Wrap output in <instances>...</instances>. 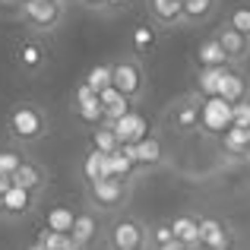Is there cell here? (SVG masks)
<instances>
[{"instance_id":"obj_15","label":"cell","mask_w":250,"mask_h":250,"mask_svg":"<svg viewBox=\"0 0 250 250\" xmlns=\"http://www.w3.org/2000/svg\"><path fill=\"white\" fill-rule=\"evenodd\" d=\"M133 155H136V168L140 171L159 168L165 162V143H162L159 133H146L140 143H133Z\"/></svg>"},{"instance_id":"obj_31","label":"cell","mask_w":250,"mask_h":250,"mask_svg":"<svg viewBox=\"0 0 250 250\" xmlns=\"http://www.w3.org/2000/svg\"><path fill=\"white\" fill-rule=\"evenodd\" d=\"M231 124H234V127L250 130V98H244V102H238V104H231Z\"/></svg>"},{"instance_id":"obj_36","label":"cell","mask_w":250,"mask_h":250,"mask_svg":"<svg viewBox=\"0 0 250 250\" xmlns=\"http://www.w3.org/2000/svg\"><path fill=\"white\" fill-rule=\"evenodd\" d=\"M29 250H48V247H44V244H42V241H35V244H32Z\"/></svg>"},{"instance_id":"obj_28","label":"cell","mask_w":250,"mask_h":250,"mask_svg":"<svg viewBox=\"0 0 250 250\" xmlns=\"http://www.w3.org/2000/svg\"><path fill=\"white\" fill-rule=\"evenodd\" d=\"M22 159H25L22 146L0 149V177H13V174H16V168L22 165Z\"/></svg>"},{"instance_id":"obj_24","label":"cell","mask_w":250,"mask_h":250,"mask_svg":"<svg viewBox=\"0 0 250 250\" xmlns=\"http://www.w3.org/2000/svg\"><path fill=\"white\" fill-rule=\"evenodd\" d=\"M196 63H200V67H228L225 51H222V44H219L215 35H209V38L200 42V48H196Z\"/></svg>"},{"instance_id":"obj_9","label":"cell","mask_w":250,"mask_h":250,"mask_svg":"<svg viewBox=\"0 0 250 250\" xmlns=\"http://www.w3.org/2000/svg\"><path fill=\"white\" fill-rule=\"evenodd\" d=\"M200 247L209 250H234V234L215 215H200Z\"/></svg>"},{"instance_id":"obj_30","label":"cell","mask_w":250,"mask_h":250,"mask_svg":"<svg viewBox=\"0 0 250 250\" xmlns=\"http://www.w3.org/2000/svg\"><path fill=\"white\" fill-rule=\"evenodd\" d=\"M70 225H73V212L70 209H54L48 215V228H54V231H70Z\"/></svg>"},{"instance_id":"obj_3","label":"cell","mask_w":250,"mask_h":250,"mask_svg":"<svg viewBox=\"0 0 250 250\" xmlns=\"http://www.w3.org/2000/svg\"><path fill=\"white\" fill-rule=\"evenodd\" d=\"M203 102H206V98H203L196 89L187 92V95H181V98H174V102L168 104V111H165V127L171 133H177V136L196 133L200 124H203Z\"/></svg>"},{"instance_id":"obj_5","label":"cell","mask_w":250,"mask_h":250,"mask_svg":"<svg viewBox=\"0 0 250 250\" xmlns=\"http://www.w3.org/2000/svg\"><path fill=\"white\" fill-rule=\"evenodd\" d=\"M111 67H114V76H111V85H114V89H121L133 104L146 98V89H149L146 70H143V63L136 61L133 54H121L117 61H111Z\"/></svg>"},{"instance_id":"obj_25","label":"cell","mask_w":250,"mask_h":250,"mask_svg":"<svg viewBox=\"0 0 250 250\" xmlns=\"http://www.w3.org/2000/svg\"><path fill=\"white\" fill-rule=\"evenodd\" d=\"M222 70H225V67H200V73H196V92H200L203 98L219 95V80H222Z\"/></svg>"},{"instance_id":"obj_18","label":"cell","mask_w":250,"mask_h":250,"mask_svg":"<svg viewBox=\"0 0 250 250\" xmlns=\"http://www.w3.org/2000/svg\"><path fill=\"white\" fill-rule=\"evenodd\" d=\"M114 130H117V136H121V143H140L143 136L149 133V124H146L143 114H136V111L130 108L124 117L114 121Z\"/></svg>"},{"instance_id":"obj_32","label":"cell","mask_w":250,"mask_h":250,"mask_svg":"<svg viewBox=\"0 0 250 250\" xmlns=\"http://www.w3.org/2000/svg\"><path fill=\"white\" fill-rule=\"evenodd\" d=\"M76 3H80L83 10H92V13H104V10H111V0H76Z\"/></svg>"},{"instance_id":"obj_33","label":"cell","mask_w":250,"mask_h":250,"mask_svg":"<svg viewBox=\"0 0 250 250\" xmlns=\"http://www.w3.org/2000/svg\"><path fill=\"white\" fill-rule=\"evenodd\" d=\"M155 250H193V247H187V244H181V241H168V244H162V247H155Z\"/></svg>"},{"instance_id":"obj_14","label":"cell","mask_w":250,"mask_h":250,"mask_svg":"<svg viewBox=\"0 0 250 250\" xmlns=\"http://www.w3.org/2000/svg\"><path fill=\"white\" fill-rule=\"evenodd\" d=\"M13 184H16V187H22V190H32V193H42V190L48 187V168H44L38 159L25 155L22 165H19L16 174H13Z\"/></svg>"},{"instance_id":"obj_10","label":"cell","mask_w":250,"mask_h":250,"mask_svg":"<svg viewBox=\"0 0 250 250\" xmlns=\"http://www.w3.org/2000/svg\"><path fill=\"white\" fill-rule=\"evenodd\" d=\"M102 234V225H98V209H83V212L73 215V225H70V238H73L76 250H92V244Z\"/></svg>"},{"instance_id":"obj_21","label":"cell","mask_w":250,"mask_h":250,"mask_svg":"<svg viewBox=\"0 0 250 250\" xmlns=\"http://www.w3.org/2000/svg\"><path fill=\"white\" fill-rule=\"evenodd\" d=\"M89 143H92V149H98V152H104V155L117 152V149L124 146V143H121V136H117V130H114V124H111V121H102V124H95V127H92V136H89Z\"/></svg>"},{"instance_id":"obj_7","label":"cell","mask_w":250,"mask_h":250,"mask_svg":"<svg viewBox=\"0 0 250 250\" xmlns=\"http://www.w3.org/2000/svg\"><path fill=\"white\" fill-rule=\"evenodd\" d=\"M215 38H219L222 51H225V61L228 67H244V63L250 61V35H244V32L231 29V25H222L219 32H215Z\"/></svg>"},{"instance_id":"obj_22","label":"cell","mask_w":250,"mask_h":250,"mask_svg":"<svg viewBox=\"0 0 250 250\" xmlns=\"http://www.w3.org/2000/svg\"><path fill=\"white\" fill-rule=\"evenodd\" d=\"M171 228H174V238L181 241V244L200 247V219H196V215H190V212L174 215V219H171Z\"/></svg>"},{"instance_id":"obj_27","label":"cell","mask_w":250,"mask_h":250,"mask_svg":"<svg viewBox=\"0 0 250 250\" xmlns=\"http://www.w3.org/2000/svg\"><path fill=\"white\" fill-rule=\"evenodd\" d=\"M111 76H114V67H111V63H95V67L85 73L83 83L89 85V89L102 92V89H108V85H111Z\"/></svg>"},{"instance_id":"obj_23","label":"cell","mask_w":250,"mask_h":250,"mask_svg":"<svg viewBox=\"0 0 250 250\" xmlns=\"http://www.w3.org/2000/svg\"><path fill=\"white\" fill-rule=\"evenodd\" d=\"M80 171H83V181H85V184H95V181H102V177H111V171H108V155L89 146V152L83 155V168H80Z\"/></svg>"},{"instance_id":"obj_17","label":"cell","mask_w":250,"mask_h":250,"mask_svg":"<svg viewBox=\"0 0 250 250\" xmlns=\"http://www.w3.org/2000/svg\"><path fill=\"white\" fill-rule=\"evenodd\" d=\"M219 146L225 155H231V159H250V130L244 127H228L219 133Z\"/></svg>"},{"instance_id":"obj_34","label":"cell","mask_w":250,"mask_h":250,"mask_svg":"<svg viewBox=\"0 0 250 250\" xmlns=\"http://www.w3.org/2000/svg\"><path fill=\"white\" fill-rule=\"evenodd\" d=\"M38 61V51L35 48H25V63H35Z\"/></svg>"},{"instance_id":"obj_26","label":"cell","mask_w":250,"mask_h":250,"mask_svg":"<svg viewBox=\"0 0 250 250\" xmlns=\"http://www.w3.org/2000/svg\"><path fill=\"white\" fill-rule=\"evenodd\" d=\"M168 241H174V228H171V219H162V222H152V225H146V244H149V250L168 244Z\"/></svg>"},{"instance_id":"obj_11","label":"cell","mask_w":250,"mask_h":250,"mask_svg":"<svg viewBox=\"0 0 250 250\" xmlns=\"http://www.w3.org/2000/svg\"><path fill=\"white\" fill-rule=\"evenodd\" d=\"M228 127H231V104H228L225 98H219V95L206 98V102H203V124H200V130L203 133L219 136L222 130H228Z\"/></svg>"},{"instance_id":"obj_20","label":"cell","mask_w":250,"mask_h":250,"mask_svg":"<svg viewBox=\"0 0 250 250\" xmlns=\"http://www.w3.org/2000/svg\"><path fill=\"white\" fill-rule=\"evenodd\" d=\"M98 98H102V108H104V121L114 124L117 117H124L130 108H133V102H130L127 95H124L121 89H114V85H108V89L98 92Z\"/></svg>"},{"instance_id":"obj_37","label":"cell","mask_w":250,"mask_h":250,"mask_svg":"<svg viewBox=\"0 0 250 250\" xmlns=\"http://www.w3.org/2000/svg\"><path fill=\"white\" fill-rule=\"evenodd\" d=\"M0 215H3V193H0Z\"/></svg>"},{"instance_id":"obj_16","label":"cell","mask_w":250,"mask_h":250,"mask_svg":"<svg viewBox=\"0 0 250 250\" xmlns=\"http://www.w3.org/2000/svg\"><path fill=\"white\" fill-rule=\"evenodd\" d=\"M35 203H38V193L22 190V187H16V184H13V187L3 193V215H10V219L32 215V212H35Z\"/></svg>"},{"instance_id":"obj_19","label":"cell","mask_w":250,"mask_h":250,"mask_svg":"<svg viewBox=\"0 0 250 250\" xmlns=\"http://www.w3.org/2000/svg\"><path fill=\"white\" fill-rule=\"evenodd\" d=\"M219 13V0H184V29L206 25Z\"/></svg>"},{"instance_id":"obj_13","label":"cell","mask_w":250,"mask_h":250,"mask_svg":"<svg viewBox=\"0 0 250 250\" xmlns=\"http://www.w3.org/2000/svg\"><path fill=\"white\" fill-rule=\"evenodd\" d=\"M219 98H225L228 104H238L250 98V80L244 73V67H225L219 80Z\"/></svg>"},{"instance_id":"obj_29","label":"cell","mask_w":250,"mask_h":250,"mask_svg":"<svg viewBox=\"0 0 250 250\" xmlns=\"http://www.w3.org/2000/svg\"><path fill=\"white\" fill-rule=\"evenodd\" d=\"M231 29L244 32V35H250V3H234L231 10H228V19H225Z\"/></svg>"},{"instance_id":"obj_1","label":"cell","mask_w":250,"mask_h":250,"mask_svg":"<svg viewBox=\"0 0 250 250\" xmlns=\"http://www.w3.org/2000/svg\"><path fill=\"white\" fill-rule=\"evenodd\" d=\"M48 130H51L48 111L38 102H19V104H13L10 114H6V133L22 149L38 146V143L48 136Z\"/></svg>"},{"instance_id":"obj_4","label":"cell","mask_w":250,"mask_h":250,"mask_svg":"<svg viewBox=\"0 0 250 250\" xmlns=\"http://www.w3.org/2000/svg\"><path fill=\"white\" fill-rule=\"evenodd\" d=\"M85 196H89V206L98 209V212H121L130 203V181L102 177L95 184H85Z\"/></svg>"},{"instance_id":"obj_12","label":"cell","mask_w":250,"mask_h":250,"mask_svg":"<svg viewBox=\"0 0 250 250\" xmlns=\"http://www.w3.org/2000/svg\"><path fill=\"white\" fill-rule=\"evenodd\" d=\"M146 10L159 29H184V0H146Z\"/></svg>"},{"instance_id":"obj_35","label":"cell","mask_w":250,"mask_h":250,"mask_svg":"<svg viewBox=\"0 0 250 250\" xmlns=\"http://www.w3.org/2000/svg\"><path fill=\"white\" fill-rule=\"evenodd\" d=\"M130 0H111V10H121V6H127Z\"/></svg>"},{"instance_id":"obj_38","label":"cell","mask_w":250,"mask_h":250,"mask_svg":"<svg viewBox=\"0 0 250 250\" xmlns=\"http://www.w3.org/2000/svg\"><path fill=\"white\" fill-rule=\"evenodd\" d=\"M193 250H209V247H193Z\"/></svg>"},{"instance_id":"obj_2","label":"cell","mask_w":250,"mask_h":250,"mask_svg":"<svg viewBox=\"0 0 250 250\" xmlns=\"http://www.w3.org/2000/svg\"><path fill=\"white\" fill-rule=\"evenodd\" d=\"M102 241L108 250H149L146 244V222L130 212L114 215L108 228L102 231Z\"/></svg>"},{"instance_id":"obj_8","label":"cell","mask_w":250,"mask_h":250,"mask_svg":"<svg viewBox=\"0 0 250 250\" xmlns=\"http://www.w3.org/2000/svg\"><path fill=\"white\" fill-rule=\"evenodd\" d=\"M73 114L80 117L85 127H95V124L104 121V108H102V98H98L95 89H89L85 83H80L73 89Z\"/></svg>"},{"instance_id":"obj_6","label":"cell","mask_w":250,"mask_h":250,"mask_svg":"<svg viewBox=\"0 0 250 250\" xmlns=\"http://www.w3.org/2000/svg\"><path fill=\"white\" fill-rule=\"evenodd\" d=\"M19 16L35 32H54L67 16V3L63 0H22Z\"/></svg>"}]
</instances>
